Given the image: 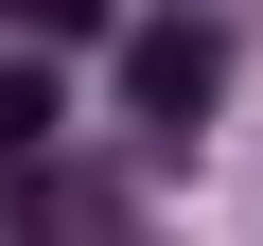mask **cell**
<instances>
[{"label":"cell","instance_id":"cell-1","mask_svg":"<svg viewBox=\"0 0 263 246\" xmlns=\"http://www.w3.org/2000/svg\"><path fill=\"white\" fill-rule=\"evenodd\" d=\"M211 88H228L211 18H141V36H123V106H141V141H193V123H211Z\"/></svg>","mask_w":263,"mask_h":246},{"label":"cell","instance_id":"cell-2","mask_svg":"<svg viewBox=\"0 0 263 246\" xmlns=\"http://www.w3.org/2000/svg\"><path fill=\"white\" fill-rule=\"evenodd\" d=\"M53 123H70V106H53V53H0V159H35Z\"/></svg>","mask_w":263,"mask_h":246},{"label":"cell","instance_id":"cell-3","mask_svg":"<svg viewBox=\"0 0 263 246\" xmlns=\"http://www.w3.org/2000/svg\"><path fill=\"white\" fill-rule=\"evenodd\" d=\"M0 18H18L35 53H88V36H123V0H0Z\"/></svg>","mask_w":263,"mask_h":246}]
</instances>
